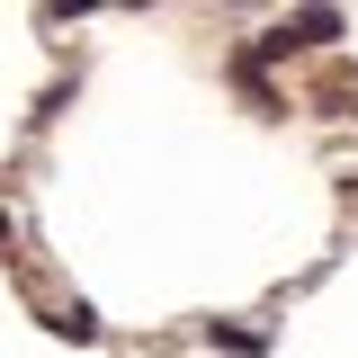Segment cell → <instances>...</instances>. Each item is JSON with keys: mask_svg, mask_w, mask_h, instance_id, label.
I'll return each mask as SVG.
<instances>
[{"mask_svg": "<svg viewBox=\"0 0 358 358\" xmlns=\"http://www.w3.org/2000/svg\"><path fill=\"white\" fill-rule=\"evenodd\" d=\"M0 242H9V215H0Z\"/></svg>", "mask_w": 358, "mask_h": 358, "instance_id": "277c9868", "label": "cell"}, {"mask_svg": "<svg viewBox=\"0 0 358 358\" xmlns=\"http://www.w3.org/2000/svg\"><path fill=\"white\" fill-rule=\"evenodd\" d=\"M54 331H63V341H81V350H90V341H99V313H90V305H63V313H54Z\"/></svg>", "mask_w": 358, "mask_h": 358, "instance_id": "3957f363", "label": "cell"}, {"mask_svg": "<svg viewBox=\"0 0 358 358\" xmlns=\"http://www.w3.org/2000/svg\"><path fill=\"white\" fill-rule=\"evenodd\" d=\"M206 341H215V350H233V358H260V350H268L260 331H242V322H215V331H206Z\"/></svg>", "mask_w": 358, "mask_h": 358, "instance_id": "7a4b0ae2", "label": "cell"}, {"mask_svg": "<svg viewBox=\"0 0 358 358\" xmlns=\"http://www.w3.org/2000/svg\"><path fill=\"white\" fill-rule=\"evenodd\" d=\"M331 36H341V9H296L287 27H268V36L251 45V63H287V54H322Z\"/></svg>", "mask_w": 358, "mask_h": 358, "instance_id": "6da1fadb", "label": "cell"}]
</instances>
